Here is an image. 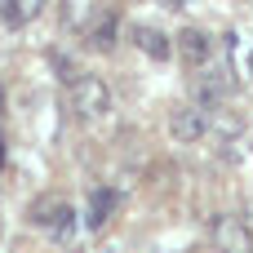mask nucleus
Instances as JSON below:
<instances>
[{
    "label": "nucleus",
    "instance_id": "1",
    "mask_svg": "<svg viewBox=\"0 0 253 253\" xmlns=\"http://www.w3.org/2000/svg\"><path fill=\"white\" fill-rule=\"evenodd\" d=\"M67 89H71V111L80 120H98V116L111 111V89H107L102 76H76Z\"/></svg>",
    "mask_w": 253,
    "mask_h": 253
},
{
    "label": "nucleus",
    "instance_id": "2",
    "mask_svg": "<svg viewBox=\"0 0 253 253\" xmlns=\"http://www.w3.org/2000/svg\"><path fill=\"white\" fill-rule=\"evenodd\" d=\"M209 236H213V249L218 253H253V227L240 213H218L213 227H209Z\"/></svg>",
    "mask_w": 253,
    "mask_h": 253
},
{
    "label": "nucleus",
    "instance_id": "3",
    "mask_svg": "<svg viewBox=\"0 0 253 253\" xmlns=\"http://www.w3.org/2000/svg\"><path fill=\"white\" fill-rule=\"evenodd\" d=\"M169 133H173L178 142H200V138L209 133V111H205L200 102L178 107V111L169 116Z\"/></svg>",
    "mask_w": 253,
    "mask_h": 253
},
{
    "label": "nucleus",
    "instance_id": "4",
    "mask_svg": "<svg viewBox=\"0 0 253 253\" xmlns=\"http://www.w3.org/2000/svg\"><path fill=\"white\" fill-rule=\"evenodd\" d=\"M173 49L182 53V62H191V67H205V62L213 58V36H209L205 27H182Z\"/></svg>",
    "mask_w": 253,
    "mask_h": 253
},
{
    "label": "nucleus",
    "instance_id": "5",
    "mask_svg": "<svg viewBox=\"0 0 253 253\" xmlns=\"http://www.w3.org/2000/svg\"><path fill=\"white\" fill-rule=\"evenodd\" d=\"M236 93V76L231 67H209L200 76V107H213V102H227Z\"/></svg>",
    "mask_w": 253,
    "mask_h": 253
},
{
    "label": "nucleus",
    "instance_id": "6",
    "mask_svg": "<svg viewBox=\"0 0 253 253\" xmlns=\"http://www.w3.org/2000/svg\"><path fill=\"white\" fill-rule=\"evenodd\" d=\"M129 36H133V44H138L147 58H156V62H165V58L173 53V40H169L165 31L147 27V22H133V27H129Z\"/></svg>",
    "mask_w": 253,
    "mask_h": 253
},
{
    "label": "nucleus",
    "instance_id": "7",
    "mask_svg": "<svg viewBox=\"0 0 253 253\" xmlns=\"http://www.w3.org/2000/svg\"><path fill=\"white\" fill-rule=\"evenodd\" d=\"M111 209H116V191H107V187H98V191L89 196V209H84V222H89V231H98V227H107V218H111Z\"/></svg>",
    "mask_w": 253,
    "mask_h": 253
},
{
    "label": "nucleus",
    "instance_id": "8",
    "mask_svg": "<svg viewBox=\"0 0 253 253\" xmlns=\"http://www.w3.org/2000/svg\"><path fill=\"white\" fill-rule=\"evenodd\" d=\"M40 4H44V0H4L0 13H4L9 27H27L31 18H40Z\"/></svg>",
    "mask_w": 253,
    "mask_h": 253
},
{
    "label": "nucleus",
    "instance_id": "9",
    "mask_svg": "<svg viewBox=\"0 0 253 253\" xmlns=\"http://www.w3.org/2000/svg\"><path fill=\"white\" fill-rule=\"evenodd\" d=\"M84 36L93 40V49H111V44H116V18H107V13L93 18V22L84 27Z\"/></svg>",
    "mask_w": 253,
    "mask_h": 253
},
{
    "label": "nucleus",
    "instance_id": "10",
    "mask_svg": "<svg viewBox=\"0 0 253 253\" xmlns=\"http://www.w3.org/2000/svg\"><path fill=\"white\" fill-rule=\"evenodd\" d=\"M71 227H76V213H71V205L62 200V205L53 209V218H49V227H44V231H49L53 240H71Z\"/></svg>",
    "mask_w": 253,
    "mask_h": 253
},
{
    "label": "nucleus",
    "instance_id": "11",
    "mask_svg": "<svg viewBox=\"0 0 253 253\" xmlns=\"http://www.w3.org/2000/svg\"><path fill=\"white\" fill-rule=\"evenodd\" d=\"M0 111H4V89H0Z\"/></svg>",
    "mask_w": 253,
    "mask_h": 253
},
{
    "label": "nucleus",
    "instance_id": "12",
    "mask_svg": "<svg viewBox=\"0 0 253 253\" xmlns=\"http://www.w3.org/2000/svg\"><path fill=\"white\" fill-rule=\"evenodd\" d=\"M249 4H253V0H249Z\"/></svg>",
    "mask_w": 253,
    "mask_h": 253
}]
</instances>
